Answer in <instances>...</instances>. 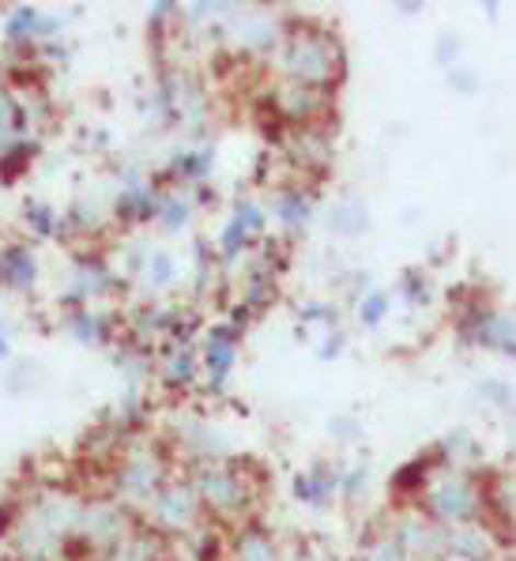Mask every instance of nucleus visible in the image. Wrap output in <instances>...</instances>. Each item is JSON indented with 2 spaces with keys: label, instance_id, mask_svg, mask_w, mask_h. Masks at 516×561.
Here are the masks:
<instances>
[{
  "label": "nucleus",
  "instance_id": "nucleus-1",
  "mask_svg": "<svg viewBox=\"0 0 516 561\" xmlns=\"http://www.w3.org/2000/svg\"><path fill=\"white\" fill-rule=\"evenodd\" d=\"M437 508H442V516H449V520H463V516L475 513V494H471V486H463V482H449V486L442 490V497H437Z\"/></svg>",
  "mask_w": 516,
  "mask_h": 561
}]
</instances>
